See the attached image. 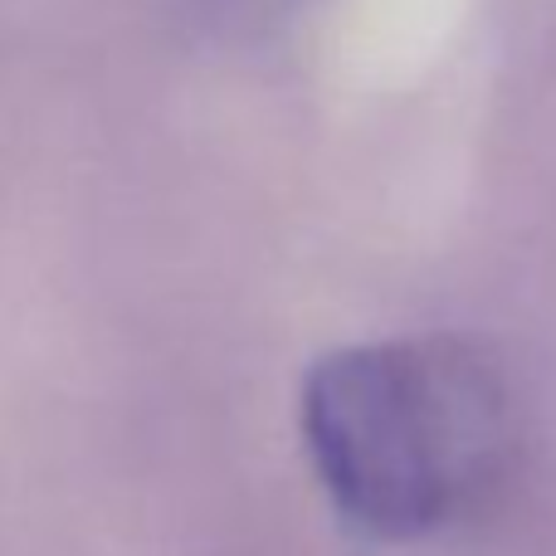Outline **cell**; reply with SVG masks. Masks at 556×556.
<instances>
[{"label":"cell","mask_w":556,"mask_h":556,"mask_svg":"<svg viewBox=\"0 0 556 556\" xmlns=\"http://www.w3.org/2000/svg\"><path fill=\"white\" fill-rule=\"evenodd\" d=\"M303 450L327 503L371 542H415L473 513L518 444L513 386L473 337L337 346L303 376Z\"/></svg>","instance_id":"obj_1"},{"label":"cell","mask_w":556,"mask_h":556,"mask_svg":"<svg viewBox=\"0 0 556 556\" xmlns=\"http://www.w3.org/2000/svg\"><path fill=\"white\" fill-rule=\"evenodd\" d=\"M303 5H313V0H201L205 20L225 35H264V29L293 20Z\"/></svg>","instance_id":"obj_2"}]
</instances>
